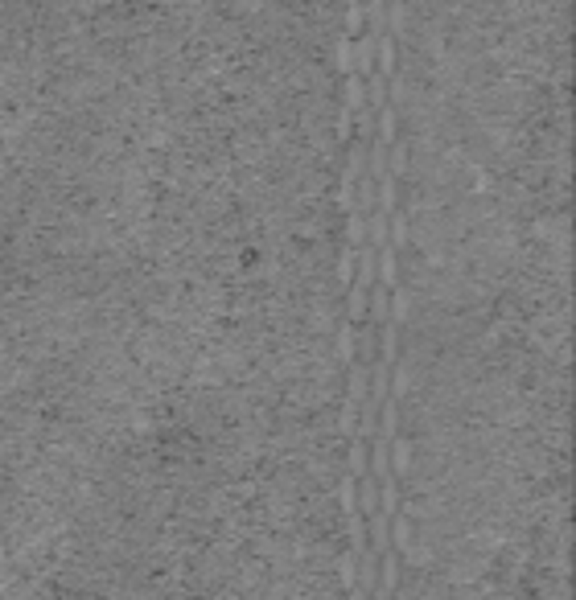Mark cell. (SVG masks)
Here are the masks:
<instances>
[{"instance_id": "cell-1", "label": "cell", "mask_w": 576, "mask_h": 600, "mask_svg": "<svg viewBox=\"0 0 576 600\" xmlns=\"http://www.w3.org/2000/svg\"><path fill=\"white\" fill-rule=\"evenodd\" d=\"M362 243H366V214L354 206V210L346 214V247H354L358 251Z\"/></svg>"}, {"instance_id": "cell-2", "label": "cell", "mask_w": 576, "mask_h": 600, "mask_svg": "<svg viewBox=\"0 0 576 600\" xmlns=\"http://www.w3.org/2000/svg\"><path fill=\"white\" fill-rule=\"evenodd\" d=\"M338 358H342V366L354 362V325L346 317H342V329H338Z\"/></svg>"}, {"instance_id": "cell-3", "label": "cell", "mask_w": 576, "mask_h": 600, "mask_svg": "<svg viewBox=\"0 0 576 600\" xmlns=\"http://www.w3.org/2000/svg\"><path fill=\"white\" fill-rule=\"evenodd\" d=\"M358 346H362L358 362H375V325H371V329L362 333V342H358Z\"/></svg>"}, {"instance_id": "cell-4", "label": "cell", "mask_w": 576, "mask_h": 600, "mask_svg": "<svg viewBox=\"0 0 576 600\" xmlns=\"http://www.w3.org/2000/svg\"><path fill=\"white\" fill-rule=\"evenodd\" d=\"M354 555H350V551H346V555H342V588H346V592H350V588H354Z\"/></svg>"}, {"instance_id": "cell-5", "label": "cell", "mask_w": 576, "mask_h": 600, "mask_svg": "<svg viewBox=\"0 0 576 600\" xmlns=\"http://www.w3.org/2000/svg\"><path fill=\"white\" fill-rule=\"evenodd\" d=\"M350 600H371V592H362V588L354 584V588H350Z\"/></svg>"}]
</instances>
